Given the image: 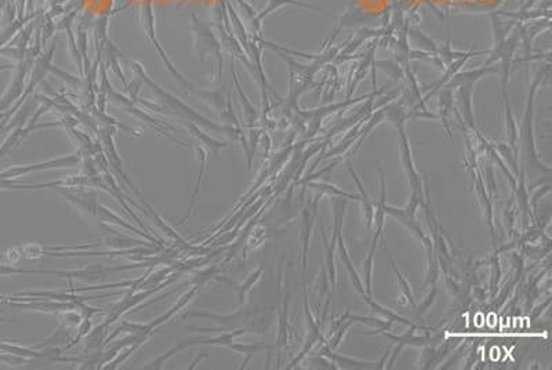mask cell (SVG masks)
Here are the masks:
<instances>
[{
	"label": "cell",
	"mask_w": 552,
	"mask_h": 370,
	"mask_svg": "<svg viewBox=\"0 0 552 370\" xmlns=\"http://www.w3.org/2000/svg\"><path fill=\"white\" fill-rule=\"evenodd\" d=\"M143 344H144V341H138V343H135V344H131V345L123 348V349H122L111 362H108L102 369H115L117 365H120L122 362H124L133 352H135Z\"/></svg>",
	"instance_id": "obj_9"
},
{
	"label": "cell",
	"mask_w": 552,
	"mask_h": 370,
	"mask_svg": "<svg viewBox=\"0 0 552 370\" xmlns=\"http://www.w3.org/2000/svg\"><path fill=\"white\" fill-rule=\"evenodd\" d=\"M100 233H101V242L105 248L111 251H127L137 248V246H152L148 243V240L143 239H135L131 238L126 233L122 232V229H115L109 227V224L100 222Z\"/></svg>",
	"instance_id": "obj_3"
},
{
	"label": "cell",
	"mask_w": 552,
	"mask_h": 370,
	"mask_svg": "<svg viewBox=\"0 0 552 370\" xmlns=\"http://www.w3.org/2000/svg\"><path fill=\"white\" fill-rule=\"evenodd\" d=\"M247 330L244 327L236 329V330H227V333H222L217 337H192V338H185V340H179L174 348H170L169 351L163 352L162 355L157 356L155 359L147 362L144 365L146 369H162L163 365L177 352L185 348H192V347H199V345H220V347H229L238 336H242Z\"/></svg>",
	"instance_id": "obj_1"
},
{
	"label": "cell",
	"mask_w": 552,
	"mask_h": 370,
	"mask_svg": "<svg viewBox=\"0 0 552 370\" xmlns=\"http://www.w3.org/2000/svg\"><path fill=\"white\" fill-rule=\"evenodd\" d=\"M351 319H352V321H360V322H363V323H367V325H370V326H373V327H378V329H385V327H389V326H391L389 322L385 323V322H382V321H380V319H374V318L352 316Z\"/></svg>",
	"instance_id": "obj_13"
},
{
	"label": "cell",
	"mask_w": 552,
	"mask_h": 370,
	"mask_svg": "<svg viewBox=\"0 0 552 370\" xmlns=\"http://www.w3.org/2000/svg\"><path fill=\"white\" fill-rule=\"evenodd\" d=\"M31 359H28V358H23V356H17V355H13V354H8V352H3V351H0V362H3V363H6V365H9V366H23V365H25V363H28Z\"/></svg>",
	"instance_id": "obj_11"
},
{
	"label": "cell",
	"mask_w": 552,
	"mask_h": 370,
	"mask_svg": "<svg viewBox=\"0 0 552 370\" xmlns=\"http://www.w3.org/2000/svg\"><path fill=\"white\" fill-rule=\"evenodd\" d=\"M261 273H262V268H258L257 271H254L239 288H238V300H239V304H243L244 303V299H246V294L249 293V290L251 289V286L257 282V279L260 278V275H261Z\"/></svg>",
	"instance_id": "obj_10"
},
{
	"label": "cell",
	"mask_w": 552,
	"mask_h": 370,
	"mask_svg": "<svg viewBox=\"0 0 552 370\" xmlns=\"http://www.w3.org/2000/svg\"><path fill=\"white\" fill-rule=\"evenodd\" d=\"M97 217L100 218V221L101 222H105V224H112V225H115V227H120L122 229H127V231H131L133 233H135V235H140V236H143L144 239H147L148 242L151 240L152 243H157V244H159V240L158 239H154L151 235H148V233H146V232H143L141 229H138V228H135V227H133L131 224H128V222H126L123 218H120L117 214H115L111 209H108L106 206H104V205H100L98 206V210H97ZM161 246V244H159Z\"/></svg>",
	"instance_id": "obj_5"
},
{
	"label": "cell",
	"mask_w": 552,
	"mask_h": 370,
	"mask_svg": "<svg viewBox=\"0 0 552 370\" xmlns=\"http://www.w3.org/2000/svg\"><path fill=\"white\" fill-rule=\"evenodd\" d=\"M200 354H202V355H199V356H198V358H196V359H195V360H194V362H192V365H191V366H189V369H194V367H195V366H196V365H198V362H199V360H200V359H203V358H205V356H206V358H207V356H209V352H207V351H202V352H200Z\"/></svg>",
	"instance_id": "obj_14"
},
{
	"label": "cell",
	"mask_w": 552,
	"mask_h": 370,
	"mask_svg": "<svg viewBox=\"0 0 552 370\" xmlns=\"http://www.w3.org/2000/svg\"><path fill=\"white\" fill-rule=\"evenodd\" d=\"M5 321H6V319H5V318H0V323H3V322H5Z\"/></svg>",
	"instance_id": "obj_15"
},
{
	"label": "cell",
	"mask_w": 552,
	"mask_h": 370,
	"mask_svg": "<svg viewBox=\"0 0 552 370\" xmlns=\"http://www.w3.org/2000/svg\"><path fill=\"white\" fill-rule=\"evenodd\" d=\"M330 356L334 358L336 360H338L341 365H348L349 367H370V365L374 363V362H362V360H354L349 358H341V356L332 355V354H330Z\"/></svg>",
	"instance_id": "obj_12"
},
{
	"label": "cell",
	"mask_w": 552,
	"mask_h": 370,
	"mask_svg": "<svg viewBox=\"0 0 552 370\" xmlns=\"http://www.w3.org/2000/svg\"><path fill=\"white\" fill-rule=\"evenodd\" d=\"M229 348H232V349H235L236 352L243 354V355L247 356V358L244 359V362H243V366H244L253 355L261 352L262 349H266L268 345H266V344H260V343H255V344H243V343H235V341H233V343L229 345Z\"/></svg>",
	"instance_id": "obj_8"
},
{
	"label": "cell",
	"mask_w": 552,
	"mask_h": 370,
	"mask_svg": "<svg viewBox=\"0 0 552 370\" xmlns=\"http://www.w3.org/2000/svg\"><path fill=\"white\" fill-rule=\"evenodd\" d=\"M54 191L62 196L68 203H71L78 211L95 216L98 210V195L95 191L83 189V187L73 188H54Z\"/></svg>",
	"instance_id": "obj_2"
},
{
	"label": "cell",
	"mask_w": 552,
	"mask_h": 370,
	"mask_svg": "<svg viewBox=\"0 0 552 370\" xmlns=\"http://www.w3.org/2000/svg\"><path fill=\"white\" fill-rule=\"evenodd\" d=\"M75 329L67 327L60 325L58 329L46 340H43L42 343L34 345V348L36 349H43V348H61L62 351L67 349L68 344L73 340V332Z\"/></svg>",
	"instance_id": "obj_6"
},
{
	"label": "cell",
	"mask_w": 552,
	"mask_h": 370,
	"mask_svg": "<svg viewBox=\"0 0 552 370\" xmlns=\"http://www.w3.org/2000/svg\"><path fill=\"white\" fill-rule=\"evenodd\" d=\"M56 316L60 319V323L62 326L71 327V329H78L80 323L83 322L84 316L78 311V310H68V311H61L56 314Z\"/></svg>",
	"instance_id": "obj_7"
},
{
	"label": "cell",
	"mask_w": 552,
	"mask_h": 370,
	"mask_svg": "<svg viewBox=\"0 0 552 370\" xmlns=\"http://www.w3.org/2000/svg\"><path fill=\"white\" fill-rule=\"evenodd\" d=\"M199 288H200V285H192V288H191L185 294H183V296L177 300V303H176L166 314H163L162 316H159V318L154 319L152 322L147 323V330H148V333L154 334L155 329H158L161 325H163L165 322H168L169 319H172L174 315H177L181 310H184V308L187 307V304H189L191 300L195 297V294L198 293Z\"/></svg>",
	"instance_id": "obj_4"
}]
</instances>
